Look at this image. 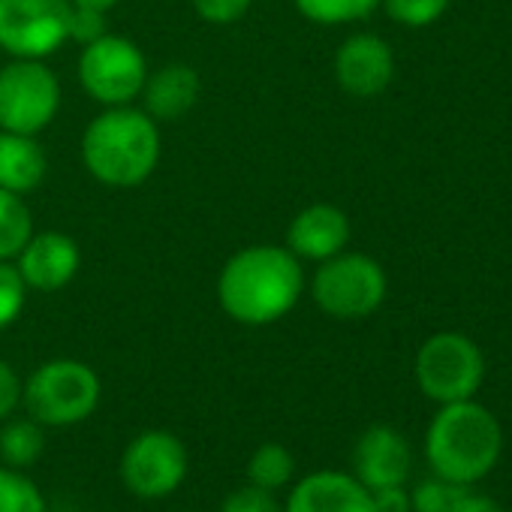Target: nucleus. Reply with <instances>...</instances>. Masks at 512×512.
<instances>
[{
  "label": "nucleus",
  "mask_w": 512,
  "mask_h": 512,
  "mask_svg": "<svg viewBox=\"0 0 512 512\" xmlns=\"http://www.w3.org/2000/svg\"><path fill=\"white\" fill-rule=\"evenodd\" d=\"M16 260V269L28 290L55 293L76 278L82 266V253L76 238H70L67 232H40L28 238Z\"/></svg>",
  "instance_id": "12"
},
{
  "label": "nucleus",
  "mask_w": 512,
  "mask_h": 512,
  "mask_svg": "<svg viewBox=\"0 0 512 512\" xmlns=\"http://www.w3.org/2000/svg\"><path fill=\"white\" fill-rule=\"evenodd\" d=\"M22 380L16 374V368L7 362V359H0V422L10 419L13 410L22 404Z\"/></svg>",
  "instance_id": "29"
},
{
  "label": "nucleus",
  "mask_w": 512,
  "mask_h": 512,
  "mask_svg": "<svg viewBox=\"0 0 512 512\" xmlns=\"http://www.w3.org/2000/svg\"><path fill=\"white\" fill-rule=\"evenodd\" d=\"M220 512H284V506L272 497V491H263L256 485L235 488L223 503Z\"/></svg>",
  "instance_id": "26"
},
{
  "label": "nucleus",
  "mask_w": 512,
  "mask_h": 512,
  "mask_svg": "<svg viewBox=\"0 0 512 512\" xmlns=\"http://www.w3.org/2000/svg\"><path fill=\"white\" fill-rule=\"evenodd\" d=\"M383 10L404 28H428L449 10V0H383Z\"/></svg>",
  "instance_id": "23"
},
{
  "label": "nucleus",
  "mask_w": 512,
  "mask_h": 512,
  "mask_svg": "<svg viewBox=\"0 0 512 512\" xmlns=\"http://www.w3.org/2000/svg\"><path fill=\"white\" fill-rule=\"evenodd\" d=\"M296 473V461L284 443H263L256 446V452L247 461V479L250 485L263 488V491H278L290 485Z\"/></svg>",
  "instance_id": "20"
},
{
  "label": "nucleus",
  "mask_w": 512,
  "mask_h": 512,
  "mask_svg": "<svg viewBox=\"0 0 512 512\" xmlns=\"http://www.w3.org/2000/svg\"><path fill=\"white\" fill-rule=\"evenodd\" d=\"M46 169L49 160L37 136L10 133V130L0 133V187L25 196L34 187H40Z\"/></svg>",
  "instance_id": "17"
},
{
  "label": "nucleus",
  "mask_w": 512,
  "mask_h": 512,
  "mask_svg": "<svg viewBox=\"0 0 512 512\" xmlns=\"http://www.w3.org/2000/svg\"><path fill=\"white\" fill-rule=\"evenodd\" d=\"M350 241V217L329 202L308 205L299 211L287 229V247L299 256V260H332Z\"/></svg>",
  "instance_id": "15"
},
{
  "label": "nucleus",
  "mask_w": 512,
  "mask_h": 512,
  "mask_svg": "<svg viewBox=\"0 0 512 512\" xmlns=\"http://www.w3.org/2000/svg\"><path fill=\"white\" fill-rule=\"evenodd\" d=\"M500 452L503 428L497 416L473 398L440 404L425 431V461L431 473L455 485L485 479L500 461Z\"/></svg>",
  "instance_id": "2"
},
{
  "label": "nucleus",
  "mask_w": 512,
  "mask_h": 512,
  "mask_svg": "<svg viewBox=\"0 0 512 512\" xmlns=\"http://www.w3.org/2000/svg\"><path fill=\"white\" fill-rule=\"evenodd\" d=\"M145 79V55L127 37L103 34L100 40L88 43L79 58V82L100 106H130L139 100Z\"/></svg>",
  "instance_id": "8"
},
{
  "label": "nucleus",
  "mask_w": 512,
  "mask_h": 512,
  "mask_svg": "<svg viewBox=\"0 0 512 512\" xmlns=\"http://www.w3.org/2000/svg\"><path fill=\"white\" fill-rule=\"evenodd\" d=\"M61 109V82L43 61L13 58L0 67V130L37 136Z\"/></svg>",
  "instance_id": "7"
},
{
  "label": "nucleus",
  "mask_w": 512,
  "mask_h": 512,
  "mask_svg": "<svg viewBox=\"0 0 512 512\" xmlns=\"http://www.w3.org/2000/svg\"><path fill=\"white\" fill-rule=\"evenodd\" d=\"M250 4L253 0H193V10L208 25H232L250 10Z\"/></svg>",
  "instance_id": "27"
},
{
  "label": "nucleus",
  "mask_w": 512,
  "mask_h": 512,
  "mask_svg": "<svg viewBox=\"0 0 512 512\" xmlns=\"http://www.w3.org/2000/svg\"><path fill=\"white\" fill-rule=\"evenodd\" d=\"M395 76L392 46L377 34H353L335 52V79L350 97H377Z\"/></svg>",
  "instance_id": "11"
},
{
  "label": "nucleus",
  "mask_w": 512,
  "mask_h": 512,
  "mask_svg": "<svg viewBox=\"0 0 512 512\" xmlns=\"http://www.w3.org/2000/svg\"><path fill=\"white\" fill-rule=\"evenodd\" d=\"M85 169L106 187L142 184L160 160V130L145 109L106 106L82 136Z\"/></svg>",
  "instance_id": "3"
},
{
  "label": "nucleus",
  "mask_w": 512,
  "mask_h": 512,
  "mask_svg": "<svg viewBox=\"0 0 512 512\" xmlns=\"http://www.w3.org/2000/svg\"><path fill=\"white\" fill-rule=\"evenodd\" d=\"M100 395L103 389L97 371L76 359H52L40 365L22 389L28 416L52 428L85 422L97 410Z\"/></svg>",
  "instance_id": "4"
},
{
  "label": "nucleus",
  "mask_w": 512,
  "mask_h": 512,
  "mask_svg": "<svg viewBox=\"0 0 512 512\" xmlns=\"http://www.w3.org/2000/svg\"><path fill=\"white\" fill-rule=\"evenodd\" d=\"M106 34V13L91 10V7H73L70 13V40L88 46Z\"/></svg>",
  "instance_id": "28"
},
{
  "label": "nucleus",
  "mask_w": 512,
  "mask_h": 512,
  "mask_svg": "<svg viewBox=\"0 0 512 512\" xmlns=\"http://www.w3.org/2000/svg\"><path fill=\"white\" fill-rule=\"evenodd\" d=\"M121 482L142 500L172 494L187 476V449L169 431H145L121 455Z\"/></svg>",
  "instance_id": "10"
},
{
  "label": "nucleus",
  "mask_w": 512,
  "mask_h": 512,
  "mask_svg": "<svg viewBox=\"0 0 512 512\" xmlns=\"http://www.w3.org/2000/svg\"><path fill=\"white\" fill-rule=\"evenodd\" d=\"M25 299H28V287H25L19 269L0 260V332L10 329L19 320Z\"/></svg>",
  "instance_id": "25"
},
{
  "label": "nucleus",
  "mask_w": 512,
  "mask_h": 512,
  "mask_svg": "<svg viewBox=\"0 0 512 512\" xmlns=\"http://www.w3.org/2000/svg\"><path fill=\"white\" fill-rule=\"evenodd\" d=\"M302 290V260L278 244H253L232 253L217 278V302L241 326L278 323L299 305Z\"/></svg>",
  "instance_id": "1"
},
{
  "label": "nucleus",
  "mask_w": 512,
  "mask_h": 512,
  "mask_svg": "<svg viewBox=\"0 0 512 512\" xmlns=\"http://www.w3.org/2000/svg\"><path fill=\"white\" fill-rule=\"evenodd\" d=\"M389 281L377 260L365 253H338L323 260L314 281L311 296L317 308L335 320H365L386 299Z\"/></svg>",
  "instance_id": "5"
},
{
  "label": "nucleus",
  "mask_w": 512,
  "mask_h": 512,
  "mask_svg": "<svg viewBox=\"0 0 512 512\" xmlns=\"http://www.w3.org/2000/svg\"><path fill=\"white\" fill-rule=\"evenodd\" d=\"M31 235H34L31 208L25 205L19 193L0 187V260L4 263L16 260Z\"/></svg>",
  "instance_id": "19"
},
{
  "label": "nucleus",
  "mask_w": 512,
  "mask_h": 512,
  "mask_svg": "<svg viewBox=\"0 0 512 512\" xmlns=\"http://www.w3.org/2000/svg\"><path fill=\"white\" fill-rule=\"evenodd\" d=\"M470 485H455V482H446L440 476L428 479V482H419L410 494V506L413 512H452L458 497L467 491Z\"/></svg>",
  "instance_id": "24"
},
{
  "label": "nucleus",
  "mask_w": 512,
  "mask_h": 512,
  "mask_svg": "<svg viewBox=\"0 0 512 512\" xmlns=\"http://www.w3.org/2000/svg\"><path fill=\"white\" fill-rule=\"evenodd\" d=\"M43 449L46 431L37 419H4V428H0V461H4V467L25 470L40 461Z\"/></svg>",
  "instance_id": "18"
},
{
  "label": "nucleus",
  "mask_w": 512,
  "mask_h": 512,
  "mask_svg": "<svg viewBox=\"0 0 512 512\" xmlns=\"http://www.w3.org/2000/svg\"><path fill=\"white\" fill-rule=\"evenodd\" d=\"M284 512H374V503L353 473L317 470L293 485Z\"/></svg>",
  "instance_id": "14"
},
{
  "label": "nucleus",
  "mask_w": 512,
  "mask_h": 512,
  "mask_svg": "<svg viewBox=\"0 0 512 512\" xmlns=\"http://www.w3.org/2000/svg\"><path fill=\"white\" fill-rule=\"evenodd\" d=\"M452 512H506L497 500H491V497H485V494H476V491H464L461 497H458V503H455V509Z\"/></svg>",
  "instance_id": "31"
},
{
  "label": "nucleus",
  "mask_w": 512,
  "mask_h": 512,
  "mask_svg": "<svg viewBox=\"0 0 512 512\" xmlns=\"http://www.w3.org/2000/svg\"><path fill=\"white\" fill-rule=\"evenodd\" d=\"M70 0H0V49L43 61L70 40Z\"/></svg>",
  "instance_id": "9"
},
{
  "label": "nucleus",
  "mask_w": 512,
  "mask_h": 512,
  "mask_svg": "<svg viewBox=\"0 0 512 512\" xmlns=\"http://www.w3.org/2000/svg\"><path fill=\"white\" fill-rule=\"evenodd\" d=\"M296 10L317 25H350L371 16L383 0H293Z\"/></svg>",
  "instance_id": "21"
},
{
  "label": "nucleus",
  "mask_w": 512,
  "mask_h": 512,
  "mask_svg": "<svg viewBox=\"0 0 512 512\" xmlns=\"http://www.w3.org/2000/svg\"><path fill=\"white\" fill-rule=\"evenodd\" d=\"M0 512H46V497L22 470L0 467Z\"/></svg>",
  "instance_id": "22"
},
{
  "label": "nucleus",
  "mask_w": 512,
  "mask_h": 512,
  "mask_svg": "<svg viewBox=\"0 0 512 512\" xmlns=\"http://www.w3.org/2000/svg\"><path fill=\"white\" fill-rule=\"evenodd\" d=\"M413 467L410 443L392 425H371L353 446V476L368 488L404 485Z\"/></svg>",
  "instance_id": "13"
},
{
  "label": "nucleus",
  "mask_w": 512,
  "mask_h": 512,
  "mask_svg": "<svg viewBox=\"0 0 512 512\" xmlns=\"http://www.w3.org/2000/svg\"><path fill=\"white\" fill-rule=\"evenodd\" d=\"M145 112L154 121H175L187 115L199 100V73L187 64H166L148 73L142 88Z\"/></svg>",
  "instance_id": "16"
},
{
  "label": "nucleus",
  "mask_w": 512,
  "mask_h": 512,
  "mask_svg": "<svg viewBox=\"0 0 512 512\" xmlns=\"http://www.w3.org/2000/svg\"><path fill=\"white\" fill-rule=\"evenodd\" d=\"M73 7H91V10H100V13H109L112 7H118L121 0H70Z\"/></svg>",
  "instance_id": "32"
},
{
  "label": "nucleus",
  "mask_w": 512,
  "mask_h": 512,
  "mask_svg": "<svg viewBox=\"0 0 512 512\" xmlns=\"http://www.w3.org/2000/svg\"><path fill=\"white\" fill-rule=\"evenodd\" d=\"M371 503H374V512H413L410 494L404 491V485H389V488L371 491Z\"/></svg>",
  "instance_id": "30"
},
{
  "label": "nucleus",
  "mask_w": 512,
  "mask_h": 512,
  "mask_svg": "<svg viewBox=\"0 0 512 512\" xmlns=\"http://www.w3.org/2000/svg\"><path fill=\"white\" fill-rule=\"evenodd\" d=\"M413 374L425 398L437 404L467 401L482 386L485 359L476 341H470L467 335L437 332L419 347Z\"/></svg>",
  "instance_id": "6"
}]
</instances>
